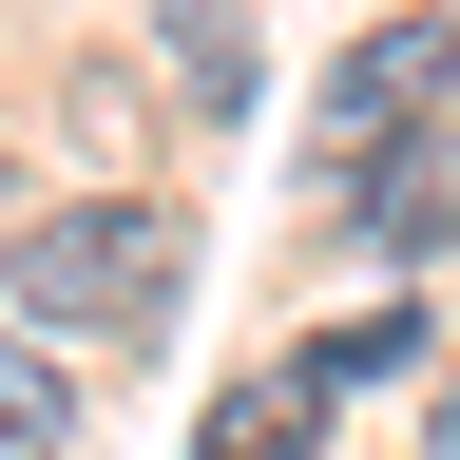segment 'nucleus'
I'll return each instance as SVG.
<instances>
[{"mask_svg": "<svg viewBox=\"0 0 460 460\" xmlns=\"http://www.w3.org/2000/svg\"><path fill=\"white\" fill-rule=\"evenodd\" d=\"M172 288H192V230H172L154 192H96V211H39V230H20V307L77 326V345L172 326Z\"/></svg>", "mask_w": 460, "mask_h": 460, "instance_id": "obj_1", "label": "nucleus"}, {"mask_svg": "<svg viewBox=\"0 0 460 460\" xmlns=\"http://www.w3.org/2000/svg\"><path fill=\"white\" fill-rule=\"evenodd\" d=\"M441 77H460V20H365V39H345V77H326V172H365L384 135H422Z\"/></svg>", "mask_w": 460, "mask_h": 460, "instance_id": "obj_2", "label": "nucleus"}, {"mask_svg": "<svg viewBox=\"0 0 460 460\" xmlns=\"http://www.w3.org/2000/svg\"><path fill=\"white\" fill-rule=\"evenodd\" d=\"M345 211H365V250H460V115L384 135L365 172H345Z\"/></svg>", "mask_w": 460, "mask_h": 460, "instance_id": "obj_3", "label": "nucleus"}, {"mask_svg": "<svg viewBox=\"0 0 460 460\" xmlns=\"http://www.w3.org/2000/svg\"><path fill=\"white\" fill-rule=\"evenodd\" d=\"M307 441H326V384H307V365H269V384H230L211 422H192V460H307Z\"/></svg>", "mask_w": 460, "mask_h": 460, "instance_id": "obj_4", "label": "nucleus"}, {"mask_svg": "<svg viewBox=\"0 0 460 460\" xmlns=\"http://www.w3.org/2000/svg\"><path fill=\"white\" fill-rule=\"evenodd\" d=\"M154 58H172L192 115H250V20H230V0H154Z\"/></svg>", "mask_w": 460, "mask_h": 460, "instance_id": "obj_5", "label": "nucleus"}, {"mask_svg": "<svg viewBox=\"0 0 460 460\" xmlns=\"http://www.w3.org/2000/svg\"><path fill=\"white\" fill-rule=\"evenodd\" d=\"M0 460H77V384L39 365V326H0Z\"/></svg>", "mask_w": 460, "mask_h": 460, "instance_id": "obj_6", "label": "nucleus"}, {"mask_svg": "<svg viewBox=\"0 0 460 460\" xmlns=\"http://www.w3.org/2000/svg\"><path fill=\"white\" fill-rule=\"evenodd\" d=\"M288 365H307L326 402H345V384H422V326L384 307V326H326V345H288Z\"/></svg>", "mask_w": 460, "mask_h": 460, "instance_id": "obj_7", "label": "nucleus"}, {"mask_svg": "<svg viewBox=\"0 0 460 460\" xmlns=\"http://www.w3.org/2000/svg\"><path fill=\"white\" fill-rule=\"evenodd\" d=\"M422 460H460V384H441V422H422Z\"/></svg>", "mask_w": 460, "mask_h": 460, "instance_id": "obj_8", "label": "nucleus"}]
</instances>
